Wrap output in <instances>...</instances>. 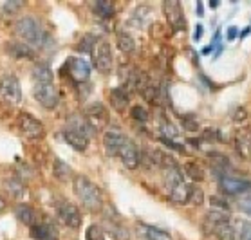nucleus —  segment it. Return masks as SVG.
I'll return each mask as SVG.
<instances>
[{"label": "nucleus", "mask_w": 251, "mask_h": 240, "mask_svg": "<svg viewBox=\"0 0 251 240\" xmlns=\"http://www.w3.org/2000/svg\"><path fill=\"white\" fill-rule=\"evenodd\" d=\"M75 193L81 200V204L85 206L89 212L96 213L103 208L101 192L96 184L89 181L85 175H76L75 177Z\"/></svg>", "instance_id": "obj_1"}, {"label": "nucleus", "mask_w": 251, "mask_h": 240, "mask_svg": "<svg viewBox=\"0 0 251 240\" xmlns=\"http://www.w3.org/2000/svg\"><path fill=\"white\" fill-rule=\"evenodd\" d=\"M15 33H17L24 42H27L29 47H40V46H44V40H46V34H44L42 25L31 17L20 18V20L15 24Z\"/></svg>", "instance_id": "obj_2"}, {"label": "nucleus", "mask_w": 251, "mask_h": 240, "mask_svg": "<svg viewBox=\"0 0 251 240\" xmlns=\"http://www.w3.org/2000/svg\"><path fill=\"white\" fill-rule=\"evenodd\" d=\"M0 99L9 105H18L22 101V89L17 76L6 74L0 78Z\"/></svg>", "instance_id": "obj_3"}, {"label": "nucleus", "mask_w": 251, "mask_h": 240, "mask_svg": "<svg viewBox=\"0 0 251 240\" xmlns=\"http://www.w3.org/2000/svg\"><path fill=\"white\" fill-rule=\"evenodd\" d=\"M91 54H92V60H94V65H96L98 71H100L101 74H109L110 71H112V51H110L109 42L98 40Z\"/></svg>", "instance_id": "obj_4"}, {"label": "nucleus", "mask_w": 251, "mask_h": 240, "mask_svg": "<svg viewBox=\"0 0 251 240\" xmlns=\"http://www.w3.org/2000/svg\"><path fill=\"white\" fill-rule=\"evenodd\" d=\"M33 94L44 109H54L60 101V94L54 83H34Z\"/></svg>", "instance_id": "obj_5"}, {"label": "nucleus", "mask_w": 251, "mask_h": 240, "mask_svg": "<svg viewBox=\"0 0 251 240\" xmlns=\"http://www.w3.org/2000/svg\"><path fill=\"white\" fill-rule=\"evenodd\" d=\"M17 125H18V128H20V132H22L25 137H29V139H42V137L46 136L44 125H42L36 118H33L31 114L22 112V114L18 116Z\"/></svg>", "instance_id": "obj_6"}, {"label": "nucleus", "mask_w": 251, "mask_h": 240, "mask_svg": "<svg viewBox=\"0 0 251 240\" xmlns=\"http://www.w3.org/2000/svg\"><path fill=\"white\" fill-rule=\"evenodd\" d=\"M163 9H165L166 20H168L174 31H184L186 29V18H184L183 7L177 0H166L163 4Z\"/></svg>", "instance_id": "obj_7"}, {"label": "nucleus", "mask_w": 251, "mask_h": 240, "mask_svg": "<svg viewBox=\"0 0 251 240\" xmlns=\"http://www.w3.org/2000/svg\"><path fill=\"white\" fill-rule=\"evenodd\" d=\"M63 71H65L76 83H83V81H87L89 76H91V65H89L85 60H81V58H69Z\"/></svg>", "instance_id": "obj_8"}, {"label": "nucleus", "mask_w": 251, "mask_h": 240, "mask_svg": "<svg viewBox=\"0 0 251 240\" xmlns=\"http://www.w3.org/2000/svg\"><path fill=\"white\" fill-rule=\"evenodd\" d=\"M87 120V123L92 126V130H101L103 126L109 123V112L107 109L103 107L101 103H92L85 109V116H83Z\"/></svg>", "instance_id": "obj_9"}, {"label": "nucleus", "mask_w": 251, "mask_h": 240, "mask_svg": "<svg viewBox=\"0 0 251 240\" xmlns=\"http://www.w3.org/2000/svg\"><path fill=\"white\" fill-rule=\"evenodd\" d=\"M58 218L71 229H78L81 226L80 210L75 204H71V202H62L58 206Z\"/></svg>", "instance_id": "obj_10"}, {"label": "nucleus", "mask_w": 251, "mask_h": 240, "mask_svg": "<svg viewBox=\"0 0 251 240\" xmlns=\"http://www.w3.org/2000/svg\"><path fill=\"white\" fill-rule=\"evenodd\" d=\"M118 155H120L121 163H123L128 170H136L137 166H139V163H141V154H139L136 143L130 141V139H126L125 143H123V146H121Z\"/></svg>", "instance_id": "obj_11"}, {"label": "nucleus", "mask_w": 251, "mask_h": 240, "mask_svg": "<svg viewBox=\"0 0 251 240\" xmlns=\"http://www.w3.org/2000/svg\"><path fill=\"white\" fill-rule=\"evenodd\" d=\"M221 190L228 195H240V193H248L251 190L250 181H242V179H235V177H223L221 183H219Z\"/></svg>", "instance_id": "obj_12"}, {"label": "nucleus", "mask_w": 251, "mask_h": 240, "mask_svg": "<svg viewBox=\"0 0 251 240\" xmlns=\"http://www.w3.org/2000/svg\"><path fill=\"white\" fill-rule=\"evenodd\" d=\"M235 150L246 161H251V128H240L235 136Z\"/></svg>", "instance_id": "obj_13"}, {"label": "nucleus", "mask_w": 251, "mask_h": 240, "mask_svg": "<svg viewBox=\"0 0 251 240\" xmlns=\"http://www.w3.org/2000/svg\"><path fill=\"white\" fill-rule=\"evenodd\" d=\"M125 141H126V137L118 130H109V132H105V136H103V144H105V150H107L109 155L120 154V150Z\"/></svg>", "instance_id": "obj_14"}, {"label": "nucleus", "mask_w": 251, "mask_h": 240, "mask_svg": "<svg viewBox=\"0 0 251 240\" xmlns=\"http://www.w3.org/2000/svg\"><path fill=\"white\" fill-rule=\"evenodd\" d=\"M6 51L15 60H31V58H34L33 47H29L27 44H20V42H9L6 46Z\"/></svg>", "instance_id": "obj_15"}, {"label": "nucleus", "mask_w": 251, "mask_h": 240, "mask_svg": "<svg viewBox=\"0 0 251 240\" xmlns=\"http://www.w3.org/2000/svg\"><path fill=\"white\" fill-rule=\"evenodd\" d=\"M31 235L34 240H58V233L51 222H36L31 228Z\"/></svg>", "instance_id": "obj_16"}, {"label": "nucleus", "mask_w": 251, "mask_h": 240, "mask_svg": "<svg viewBox=\"0 0 251 240\" xmlns=\"http://www.w3.org/2000/svg\"><path fill=\"white\" fill-rule=\"evenodd\" d=\"M63 139L67 141V144H71L78 152H85L87 146H89V137L80 134V132L71 130V128H67V130L63 132Z\"/></svg>", "instance_id": "obj_17"}, {"label": "nucleus", "mask_w": 251, "mask_h": 240, "mask_svg": "<svg viewBox=\"0 0 251 240\" xmlns=\"http://www.w3.org/2000/svg\"><path fill=\"white\" fill-rule=\"evenodd\" d=\"M166 192H168V197H170L172 202H176V204H188L190 186L184 181L176 184V186H172V188H168Z\"/></svg>", "instance_id": "obj_18"}, {"label": "nucleus", "mask_w": 251, "mask_h": 240, "mask_svg": "<svg viewBox=\"0 0 251 240\" xmlns=\"http://www.w3.org/2000/svg\"><path fill=\"white\" fill-rule=\"evenodd\" d=\"M109 101L112 105V109L118 110V112H123L128 107V92H126V89H123V87L112 89L109 94Z\"/></svg>", "instance_id": "obj_19"}, {"label": "nucleus", "mask_w": 251, "mask_h": 240, "mask_svg": "<svg viewBox=\"0 0 251 240\" xmlns=\"http://www.w3.org/2000/svg\"><path fill=\"white\" fill-rule=\"evenodd\" d=\"M15 215H17V218L20 220V222L25 224V226H29V228L36 226V220H38L36 212H34L33 208L27 206V204H18L17 208H15Z\"/></svg>", "instance_id": "obj_20"}, {"label": "nucleus", "mask_w": 251, "mask_h": 240, "mask_svg": "<svg viewBox=\"0 0 251 240\" xmlns=\"http://www.w3.org/2000/svg\"><path fill=\"white\" fill-rule=\"evenodd\" d=\"M137 228H139V233L147 240H172V235L168 231L155 228V226H150V224H139Z\"/></svg>", "instance_id": "obj_21"}, {"label": "nucleus", "mask_w": 251, "mask_h": 240, "mask_svg": "<svg viewBox=\"0 0 251 240\" xmlns=\"http://www.w3.org/2000/svg\"><path fill=\"white\" fill-rule=\"evenodd\" d=\"M150 161H152V165H157V166H161V168H165V171L177 166L176 159H174L170 154H165L163 150H152V152H150Z\"/></svg>", "instance_id": "obj_22"}, {"label": "nucleus", "mask_w": 251, "mask_h": 240, "mask_svg": "<svg viewBox=\"0 0 251 240\" xmlns=\"http://www.w3.org/2000/svg\"><path fill=\"white\" fill-rule=\"evenodd\" d=\"M235 231V240H251V220L244 218H231Z\"/></svg>", "instance_id": "obj_23"}, {"label": "nucleus", "mask_w": 251, "mask_h": 240, "mask_svg": "<svg viewBox=\"0 0 251 240\" xmlns=\"http://www.w3.org/2000/svg\"><path fill=\"white\" fill-rule=\"evenodd\" d=\"M34 83H52V71L47 63H36L33 69Z\"/></svg>", "instance_id": "obj_24"}, {"label": "nucleus", "mask_w": 251, "mask_h": 240, "mask_svg": "<svg viewBox=\"0 0 251 240\" xmlns=\"http://www.w3.org/2000/svg\"><path fill=\"white\" fill-rule=\"evenodd\" d=\"M92 9L100 18H109L114 15V4L109 0H98V2H94Z\"/></svg>", "instance_id": "obj_25"}, {"label": "nucleus", "mask_w": 251, "mask_h": 240, "mask_svg": "<svg viewBox=\"0 0 251 240\" xmlns=\"http://www.w3.org/2000/svg\"><path fill=\"white\" fill-rule=\"evenodd\" d=\"M118 47H120L121 52L130 54V52H134V49H136V42H134V38H132L128 33L120 31V33H118Z\"/></svg>", "instance_id": "obj_26"}, {"label": "nucleus", "mask_w": 251, "mask_h": 240, "mask_svg": "<svg viewBox=\"0 0 251 240\" xmlns=\"http://www.w3.org/2000/svg\"><path fill=\"white\" fill-rule=\"evenodd\" d=\"M184 171H186V175H188L194 183L204 181V170H202L197 163H186V165H184Z\"/></svg>", "instance_id": "obj_27"}, {"label": "nucleus", "mask_w": 251, "mask_h": 240, "mask_svg": "<svg viewBox=\"0 0 251 240\" xmlns=\"http://www.w3.org/2000/svg\"><path fill=\"white\" fill-rule=\"evenodd\" d=\"M71 168H69L63 161H60V159H56L54 161V177L58 179V181H67L69 177H71Z\"/></svg>", "instance_id": "obj_28"}, {"label": "nucleus", "mask_w": 251, "mask_h": 240, "mask_svg": "<svg viewBox=\"0 0 251 240\" xmlns=\"http://www.w3.org/2000/svg\"><path fill=\"white\" fill-rule=\"evenodd\" d=\"M130 116H132V120L141 121V123H145V121H149V118H150L149 110L145 109V107H141V105H136V107H132Z\"/></svg>", "instance_id": "obj_29"}, {"label": "nucleus", "mask_w": 251, "mask_h": 240, "mask_svg": "<svg viewBox=\"0 0 251 240\" xmlns=\"http://www.w3.org/2000/svg\"><path fill=\"white\" fill-rule=\"evenodd\" d=\"M98 38L96 36H92V34H87V36H83L80 42V46H78V49L83 52H92V49H94V46H96Z\"/></svg>", "instance_id": "obj_30"}, {"label": "nucleus", "mask_w": 251, "mask_h": 240, "mask_svg": "<svg viewBox=\"0 0 251 240\" xmlns=\"http://www.w3.org/2000/svg\"><path fill=\"white\" fill-rule=\"evenodd\" d=\"M190 204H195V206H201L204 202V195L201 192V188L197 186H190V199H188Z\"/></svg>", "instance_id": "obj_31"}, {"label": "nucleus", "mask_w": 251, "mask_h": 240, "mask_svg": "<svg viewBox=\"0 0 251 240\" xmlns=\"http://www.w3.org/2000/svg\"><path fill=\"white\" fill-rule=\"evenodd\" d=\"M85 239L87 240H103L105 239V233H103V229L100 228V226H91V228L87 229V233H85Z\"/></svg>", "instance_id": "obj_32"}, {"label": "nucleus", "mask_w": 251, "mask_h": 240, "mask_svg": "<svg viewBox=\"0 0 251 240\" xmlns=\"http://www.w3.org/2000/svg\"><path fill=\"white\" fill-rule=\"evenodd\" d=\"M6 186H7V192H9L13 197H20V193L24 192L22 184H20L18 179H9V181L6 183Z\"/></svg>", "instance_id": "obj_33"}, {"label": "nucleus", "mask_w": 251, "mask_h": 240, "mask_svg": "<svg viewBox=\"0 0 251 240\" xmlns=\"http://www.w3.org/2000/svg\"><path fill=\"white\" fill-rule=\"evenodd\" d=\"M239 208L240 212H244L246 215H250L251 217V192H248L246 195H242L239 199Z\"/></svg>", "instance_id": "obj_34"}, {"label": "nucleus", "mask_w": 251, "mask_h": 240, "mask_svg": "<svg viewBox=\"0 0 251 240\" xmlns=\"http://www.w3.org/2000/svg\"><path fill=\"white\" fill-rule=\"evenodd\" d=\"M181 121H183V126H184V130H190V132H195V130H199V123L195 121L194 116H183L181 118Z\"/></svg>", "instance_id": "obj_35"}, {"label": "nucleus", "mask_w": 251, "mask_h": 240, "mask_svg": "<svg viewBox=\"0 0 251 240\" xmlns=\"http://www.w3.org/2000/svg\"><path fill=\"white\" fill-rule=\"evenodd\" d=\"M210 204L217 210V212H228L229 210V204L226 202L224 199H219V197H210Z\"/></svg>", "instance_id": "obj_36"}, {"label": "nucleus", "mask_w": 251, "mask_h": 240, "mask_svg": "<svg viewBox=\"0 0 251 240\" xmlns=\"http://www.w3.org/2000/svg\"><path fill=\"white\" fill-rule=\"evenodd\" d=\"M24 6V2H7L6 6H4V11L6 13H15L17 9Z\"/></svg>", "instance_id": "obj_37"}, {"label": "nucleus", "mask_w": 251, "mask_h": 240, "mask_svg": "<svg viewBox=\"0 0 251 240\" xmlns=\"http://www.w3.org/2000/svg\"><path fill=\"white\" fill-rule=\"evenodd\" d=\"M161 143H165L166 146H170V148H174V150H179V152H184L183 146H181V144H177V143H174L172 139H166V137H161Z\"/></svg>", "instance_id": "obj_38"}, {"label": "nucleus", "mask_w": 251, "mask_h": 240, "mask_svg": "<svg viewBox=\"0 0 251 240\" xmlns=\"http://www.w3.org/2000/svg\"><path fill=\"white\" fill-rule=\"evenodd\" d=\"M233 118H231V120H233V121H244L246 120V110L244 109H237V110H235V112H233Z\"/></svg>", "instance_id": "obj_39"}, {"label": "nucleus", "mask_w": 251, "mask_h": 240, "mask_svg": "<svg viewBox=\"0 0 251 240\" xmlns=\"http://www.w3.org/2000/svg\"><path fill=\"white\" fill-rule=\"evenodd\" d=\"M239 34V29L237 27H228V40H235V36Z\"/></svg>", "instance_id": "obj_40"}, {"label": "nucleus", "mask_w": 251, "mask_h": 240, "mask_svg": "<svg viewBox=\"0 0 251 240\" xmlns=\"http://www.w3.org/2000/svg\"><path fill=\"white\" fill-rule=\"evenodd\" d=\"M201 34H202V25H197V27H195V40H199Z\"/></svg>", "instance_id": "obj_41"}, {"label": "nucleus", "mask_w": 251, "mask_h": 240, "mask_svg": "<svg viewBox=\"0 0 251 240\" xmlns=\"http://www.w3.org/2000/svg\"><path fill=\"white\" fill-rule=\"evenodd\" d=\"M197 15H199V17H202V4H197Z\"/></svg>", "instance_id": "obj_42"}, {"label": "nucleus", "mask_w": 251, "mask_h": 240, "mask_svg": "<svg viewBox=\"0 0 251 240\" xmlns=\"http://www.w3.org/2000/svg\"><path fill=\"white\" fill-rule=\"evenodd\" d=\"M4 208H6V202H4V199H2V197H0V212H2V210H4Z\"/></svg>", "instance_id": "obj_43"}, {"label": "nucleus", "mask_w": 251, "mask_h": 240, "mask_svg": "<svg viewBox=\"0 0 251 240\" xmlns=\"http://www.w3.org/2000/svg\"><path fill=\"white\" fill-rule=\"evenodd\" d=\"M250 31H251V27H246V29H244V31H242V36H246V34L250 33Z\"/></svg>", "instance_id": "obj_44"}]
</instances>
